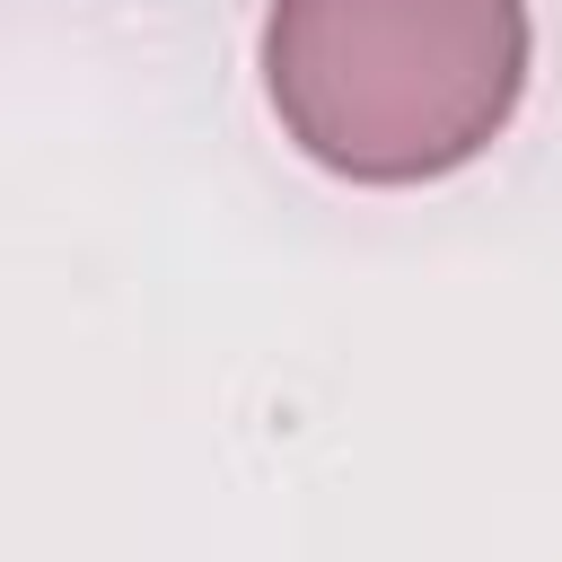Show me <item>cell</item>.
Masks as SVG:
<instances>
[{
    "instance_id": "1",
    "label": "cell",
    "mask_w": 562,
    "mask_h": 562,
    "mask_svg": "<svg viewBox=\"0 0 562 562\" xmlns=\"http://www.w3.org/2000/svg\"><path fill=\"white\" fill-rule=\"evenodd\" d=\"M527 53V0H272L263 97L325 176L430 184L509 132Z\"/></svg>"
}]
</instances>
